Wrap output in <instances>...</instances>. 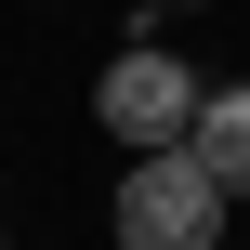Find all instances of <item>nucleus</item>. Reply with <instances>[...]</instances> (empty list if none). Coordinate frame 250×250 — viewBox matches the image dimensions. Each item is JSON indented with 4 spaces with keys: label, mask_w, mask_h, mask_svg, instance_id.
<instances>
[{
    "label": "nucleus",
    "mask_w": 250,
    "mask_h": 250,
    "mask_svg": "<svg viewBox=\"0 0 250 250\" xmlns=\"http://www.w3.org/2000/svg\"><path fill=\"white\" fill-rule=\"evenodd\" d=\"M224 185L198 171V145H132V185H119V250H224Z\"/></svg>",
    "instance_id": "1"
},
{
    "label": "nucleus",
    "mask_w": 250,
    "mask_h": 250,
    "mask_svg": "<svg viewBox=\"0 0 250 250\" xmlns=\"http://www.w3.org/2000/svg\"><path fill=\"white\" fill-rule=\"evenodd\" d=\"M92 119H105L119 145H185V119H198V66L158 53V40H132V53L92 79Z\"/></svg>",
    "instance_id": "2"
},
{
    "label": "nucleus",
    "mask_w": 250,
    "mask_h": 250,
    "mask_svg": "<svg viewBox=\"0 0 250 250\" xmlns=\"http://www.w3.org/2000/svg\"><path fill=\"white\" fill-rule=\"evenodd\" d=\"M185 145H198V171H211L224 198H250V79H237V92H198Z\"/></svg>",
    "instance_id": "3"
},
{
    "label": "nucleus",
    "mask_w": 250,
    "mask_h": 250,
    "mask_svg": "<svg viewBox=\"0 0 250 250\" xmlns=\"http://www.w3.org/2000/svg\"><path fill=\"white\" fill-rule=\"evenodd\" d=\"M0 250H13V237H0Z\"/></svg>",
    "instance_id": "4"
}]
</instances>
